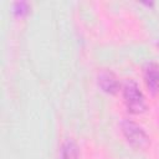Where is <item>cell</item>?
<instances>
[{"mask_svg":"<svg viewBox=\"0 0 159 159\" xmlns=\"http://www.w3.org/2000/svg\"><path fill=\"white\" fill-rule=\"evenodd\" d=\"M123 99L127 109L133 114L143 113L147 109L145 98L138 86V83L133 80H127L122 88Z\"/></svg>","mask_w":159,"mask_h":159,"instance_id":"1","label":"cell"},{"mask_svg":"<svg viewBox=\"0 0 159 159\" xmlns=\"http://www.w3.org/2000/svg\"><path fill=\"white\" fill-rule=\"evenodd\" d=\"M120 130L128 143L138 149H144L149 144V135L142 125L132 119H123L120 122Z\"/></svg>","mask_w":159,"mask_h":159,"instance_id":"2","label":"cell"},{"mask_svg":"<svg viewBox=\"0 0 159 159\" xmlns=\"http://www.w3.org/2000/svg\"><path fill=\"white\" fill-rule=\"evenodd\" d=\"M143 77L150 93H159V65L155 62H147L143 67Z\"/></svg>","mask_w":159,"mask_h":159,"instance_id":"3","label":"cell"},{"mask_svg":"<svg viewBox=\"0 0 159 159\" xmlns=\"http://www.w3.org/2000/svg\"><path fill=\"white\" fill-rule=\"evenodd\" d=\"M97 82L101 89L108 94H116L120 88L118 78L111 71H101L97 76Z\"/></svg>","mask_w":159,"mask_h":159,"instance_id":"4","label":"cell"},{"mask_svg":"<svg viewBox=\"0 0 159 159\" xmlns=\"http://www.w3.org/2000/svg\"><path fill=\"white\" fill-rule=\"evenodd\" d=\"M80 157V148L73 139H67L63 142L61 147V155L60 159H78Z\"/></svg>","mask_w":159,"mask_h":159,"instance_id":"5","label":"cell"},{"mask_svg":"<svg viewBox=\"0 0 159 159\" xmlns=\"http://www.w3.org/2000/svg\"><path fill=\"white\" fill-rule=\"evenodd\" d=\"M29 10H30V5H29V2H26V1H17V2H15V4L12 5V11H14V14H15V15H19V16L26 15V14L29 12Z\"/></svg>","mask_w":159,"mask_h":159,"instance_id":"6","label":"cell"},{"mask_svg":"<svg viewBox=\"0 0 159 159\" xmlns=\"http://www.w3.org/2000/svg\"><path fill=\"white\" fill-rule=\"evenodd\" d=\"M158 43H159V41H158Z\"/></svg>","mask_w":159,"mask_h":159,"instance_id":"7","label":"cell"}]
</instances>
